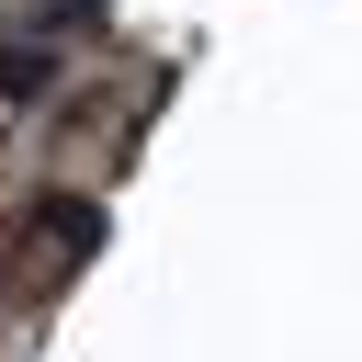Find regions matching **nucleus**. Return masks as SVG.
<instances>
[{
    "mask_svg": "<svg viewBox=\"0 0 362 362\" xmlns=\"http://www.w3.org/2000/svg\"><path fill=\"white\" fill-rule=\"evenodd\" d=\"M34 260H90L102 249V204H79V192H57V204H34Z\"/></svg>",
    "mask_w": 362,
    "mask_h": 362,
    "instance_id": "obj_1",
    "label": "nucleus"
},
{
    "mask_svg": "<svg viewBox=\"0 0 362 362\" xmlns=\"http://www.w3.org/2000/svg\"><path fill=\"white\" fill-rule=\"evenodd\" d=\"M45 79H57V68H45V45H11V57H0V102H34Z\"/></svg>",
    "mask_w": 362,
    "mask_h": 362,
    "instance_id": "obj_2",
    "label": "nucleus"
}]
</instances>
